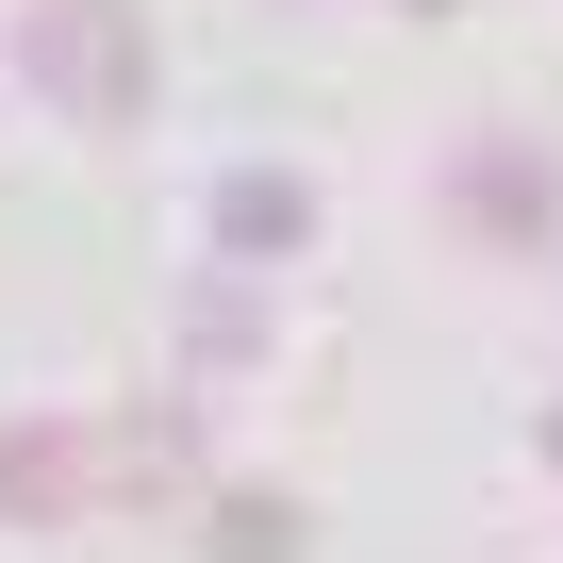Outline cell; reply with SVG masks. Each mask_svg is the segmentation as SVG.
<instances>
[{
  "label": "cell",
  "mask_w": 563,
  "mask_h": 563,
  "mask_svg": "<svg viewBox=\"0 0 563 563\" xmlns=\"http://www.w3.org/2000/svg\"><path fill=\"white\" fill-rule=\"evenodd\" d=\"M18 67H34L84 133L150 117V18H133V0H34V18H18Z\"/></svg>",
  "instance_id": "1"
},
{
  "label": "cell",
  "mask_w": 563,
  "mask_h": 563,
  "mask_svg": "<svg viewBox=\"0 0 563 563\" xmlns=\"http://www.w3.org/2000/svg\"><path fill=\"white\" fill-rule=\"evenodd\" d=\"M100 497V431L84 415H0V514L18 530H67Z\"/></svg>",
  "instance_id": "2"
},
{
  "label": "cell",
  "mask_w": 563,
  "mask_h": 563,
  "mask_svg": "<svg viewBox=\"0 0 563 563\" xmlns=\"http://www.w3.org/2000/svg\"><path fill=\"white\" fill-rule=\"evenodd\" d=\"M448 199H464V232H497V249H530V232H563V166H530L514 133H481Z\"/></svg>",
  "instance_id": "3"
},
{
  "label": "cell",
  "mask_w": 563,
  "mask_h": 563,
  "mask_svg": "<svg viewBox=\"0 0 563 563\" xmlns=\"http://www.w3.org/2000/svg\"><path fill=\"white\" fill-rule=\"evenodd\" d=\"M100 497H199V415H183V398L100 415Z\"/></svg>",
  "instance_id": "4"
},
{
  "label": "cell",
  "mask_w": 563,
  "mask_h": 563,
  "mask_svg": "<svg viewBox=\"0 0 563 563\" xmlns=\"http://www.w3.org/2000/svg\"><path fill=\"white\" fill-rule=\"evenodd\" d=\"M216 249H249V265H265V249H316V183H299V166H232V183H216Z\"/></svg>",
  "instance_id": "5"
},
{
  "label": "cell",
  "mask_w": 563,
  "mask_h": 563,
  "mask_svg": "<svg viewBox=\"0 0 563 563\" xmlns=\"http://www.w3.org/2000/svg\"><path fill=\"white\" fill-rule=\"evenodd\" d=\"M216 563H316V514L265 497V481H232V497H216Z\"/></svg>",
  "instance_id": "6"
},
{
  "label": "cell",
  "mask_w": 563,
  "mask_h": 563,
  "mask_svg": "<svg viewBox=\"0 0 563 563\" xmlns=\"http://www.w3.org/2000/svg\"><path fill=\"white\" fill-rule=\"evenodd\" d=\"M547 464H563V415H547Z\"/></svg>",
  "instance_id": "7"
}]
</instances>
